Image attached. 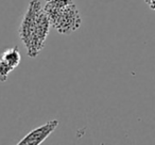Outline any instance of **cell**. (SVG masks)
I'll return each mask as SVG.
<instances>
[{
	"instance_id": "6",
	"label": "cell",
	"mask_w": 155,
	"mask_h": 145,
	"mask_svg": "<svg viewBox=\"0 0 155 145\" xmlns=\"http://www.w3.org/2000/svg\"><path fill=\"white\" fill-rule=\"evenodd\" d=\"M144 2L149 5V8H150L151 10L155 11V0H144Z\"/></svg>"
},
{
	"instance_id": "1",
	"label": "cell",
	"mask_w": 155,
	"mask_h": 145,
	"mask_svg": "<svg viewBox=\"0 0 155 145\" xmlns=\"http://www.w3.org/2000/svg\"><path fill=\"white\" fill-rule=\"evenodd\" d=\"M44 11L49 17L51 27L61 34H70L81 27L80 12L74 2L62 7H48L44 5Z\"/></svg>"
},
{
	"instance_id": "2",
	"label": "cell",
	"mask_w": 155,
	"mask_h": 145,
	"mask_svg": "<svg viewBox=\"0 0 155 145\" xmlns=\"http://www.w3.org/2000/svg\"><path fill=\"white\" fill-rule=\"evenodd\" d=\"M41 10H43V7L39 0H31L24 15L18 33H19L20 41L26 46V48L30 46L31 40L35 31V27H36L37 16Z\"/></svg>"
},
{
	"instance_id": "4",
	"label": "cell",
	"mask_w": 155,
	"mask_h": 145,
	"mask_svg": "<svg viewBox=\"0 0 155 145\" xmlns=\"http://www.w3.org/2000/svg\"><path fill=\"white\" fill-rule=\"evenodd\" d=\"M0 61L5 63L8 66H10L14 71L21 61V56H20V51L17 46H14V47L8 48L7 50H5L0 57Z\"/></svg>"
},
{
	"instance_id": "5",
	"label": "cell",
	"mask_w": 155,
	"mask_h": 145,
	"mask_svg": "<svg viewBox=\"0 0 155 145\" xmlns=\"http://www.w3.org/2000/svg\"><path fill=\"white\" fill-rule=\"evenodd\" d=\"M12 71H13V69H12L11 67L8 66L5 63L0 61V81H1V82H5V81L8 79L9 74Z\"/></svg>"
},
{
	"instance_id": "3",
	"label": "cell",
	"mask_w": 155,
	"mask_h": 145,
	"mask_svg": "<svg viewBox=\"0 0 155 145\" xmlns=\"http://www.w3.org/2000/svg\"><path fill=\"white\" fill-rule=\"evenodd\" d=\"M58 126V119H52L44 125L31 130L16 145H41Z\"/></svg>"
}]
</instances>
